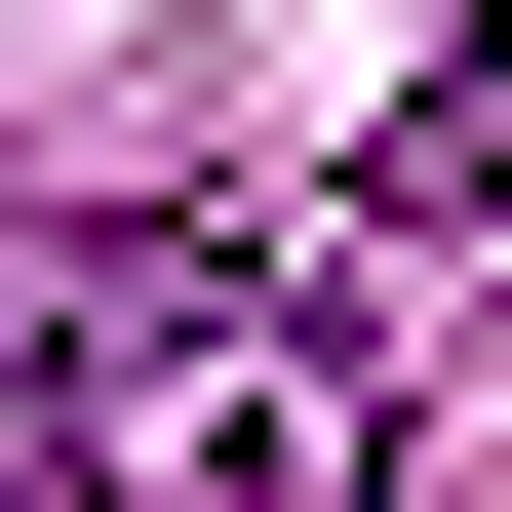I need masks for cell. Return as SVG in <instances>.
Segmentation results:
<instances>
[{"label": "cell", "mask_w": 512, "mask_h": 512, "mask_svg": "<svg viewBox=\"0 0 512 512\" xmlns=\"http://www.w3.org/2000/svg\"><path fill=\"white\" fill-rule=\"evenodd\" d=\"M0 512H355V316L197 197H0Z\"/></svg>", "instance_id": "1"}, {"label": "cell", "mask_w": 512, "mask_h": 512, "mask_svg": "<svg viewBox=\"0 0 512 512\" xmlns=\"http://www.w3.org/2000/svg\"><path fill=\"white\" fill-rule=\"evenodd\" d=\"M394 197H512V40H434V79H394Z\"/></svg>", "instance_id": "2"}]
</instances>
